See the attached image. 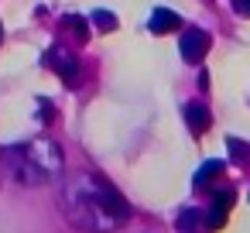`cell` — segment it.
<instances>
[{"mask_svg":"<svg viewBox=\"0 0 250 233\" xmlns=\"http://www.w3.org/2000/svg\"><path fill=\"white\" fill-rule=\"evenodd\" d=\"M206 52H209V35L199 31V28H188V31L182 35V59L195 65V62L206 59Z\"/></svg>","mask_w":250,"mask_h":233,"instance_id":"obj_4","label":"cell"},{"mask_svg":"<svg viewBox=\"0 0 250 233\" xmlns=\"http://www.w3.org/2000/svg\"><path fill=\"white\" fill-rule=\"evenodd\" d=\"M233 192H219L216 199H212V206H209V216H206V230H219L223 223H226V209L233 206Z\"/></svg>","mask_w":250,"mask_h":233,"instance_id":"obj_6","label":"cell"},{"mask_svg":"<svg viewBox=\"0 0 250 233\" xmlns=\"http://www.w3.org/2000/svg\"><path fill=\"white\" fill-rule=\"evenodd\" d=\"M195 219H199V216H195V209H188V212H182V216H178V226H182V230H185V226H195Z\"/></svg>","mask_w":250,"mask_h":233,"instance_id":"obj_14","label":"cell"},{"mask_svg":"<svg viewBox=\"0 0 250 233\" xmlns=\"http://www.w3.org/2000/svg\"><path fill=\"white\" fill-rule=\"evenodd\" d=\"M233 11L240 18H250V0H233Z\"/></svg>","mask_w":250,"mask_h":233,"instance_id":"obj_15","label":"cell"},{"mask_svg":"<svg viewBox=\"0 0 250 233\" xmlns=\"http://www.w3.org/2000/svg\"><path fill=\"white\" fill-rule=\"evenodd\" d=\"M62 202H65L69 223L79 226V230H100V233H106V230H117V226L124 223V219L113 216V212L106 209V202L100 199L96 178H72V182L65 185V192H62Z\"/></svg>","mask_w":250,"mask_h":233,"instance_id":"obj_1","label":"cell"},{"mask_svg":"<svg viewBox=\"0 0 250 233\" xmlns=\"http://www.w3.org/2000/svg\"><path fill=\"white\" fill-rule=\"evenodd\" d=\"M4 168H7V175L14 178V182H21V185H42L48 175L28 158V151H4Z\"/></svg>","mask_w":250,"mask_h":233,"instance_id":"obj_2","label":"cell"},{"mask_svg":"<svg viewBox=\"0 0 250 233\" xmlns=\"http://www.w3.org/2000/svg\"><path fill=\"white\" fill-rule=\"evenodd\" d=\"M226 144H229V151H233V161H236V165H250V144H240L236 137H229Z\"/></svg>","mask_w":250,"mask_h":233,"instance_id":"obj_13","label":"cell"},{"mask_svg":"<svg viewBox=\"0 0 250 233\" xmlns=\"http://www.w3.org/2000/svg\"><path fill=\"white\" fill-rule=\"evenodd\" d=\"M45 62H52V65L59 69V76H62V83H65V86H76V83H79V76H76V72H79V65H76L69 55H62L59 48H55V52H48V55H45Z\"/></svg>","mask_w":250,"mask_h":233,"instance_id":"obj_7","label":"cell"},{"mask_svg":"<svg viewBox=\"0 0 250 233\" xmlns=\"http://www.w3.org/2000/svg\"><path fill=\"white\" fill-rule=\"evenodd\" d=\"M65 28L76 35V42H79V45L89 38V24H86V18H76V14H69V18H65Z\"/></svg>","mask_w":250,"mask_h":233,"instance_id":"obj_10","label":"cell"},{"mask_svg":"<svg viewBox=\"0 0 250 233\" xmlns=\"http://www.w3.org/2000/svg\"><path fill=\"white\" fill-rule=\"evenodd\" d=\"M96 192H100V199L106 202V209L113 212V216H120V219H127L130 216V206H127V199L110 185V182H103V178H96Z\"/></svg>","mask_w":250,"mask_h":233,"instance_id":"obj_5","label":"cell"},{"mask_svg":"<svg viewBox=\"0 0 250 233\" xmlns=\"http://www.w3.org/2000/svg\"><path fill=\"white\" fill-rule=\"evenodd\" d=\"M219 171H223V161H206V165L195 171V185H206V182H209V178H216Z\"/></svg>","mask_w":250,"mask_h":233,"instance_id":"obj_11","label":"cell"},{"mask_svg":"<svg viewBox=\"0 0 250 233\" xmlns=\"http://www.w3.org/2000/svg\"><path fill=\"white\" fill-rule=\"evenodd\" d=\"M182 24V18L175 14V11H168V7H158L154 14H151V21H147V28L154 31V35H168V31H175Z\"/></svg>","mask_w":250,"mask_h":233,"instance_id":"obj_8","label":"cell"},{"mask_svg":"<svg viewBox=\"0 0 250 233\" xmlns=\"http://www.w3.org/2000/svg\"><path fill=\"white\" fill-rule=\"evenodd\" d=\"M93 24H96L100 31H113V28H117V14H113V11H93Z\"/></svg>","mask_w":250,"mask_h":233,"instance_id":"obj_12","label":"cell"},{"mask_svg":"<svg viewBox=\"0 0 250 233\" xmlns=\"http://www.w3.org/2000/svg\"><path fill=\"white\" fill-rule=\"evenodd\" d=\"M28 158L45 171V175H59L62 171V148L55 141H35L28 148Z\"/></svg>","mask_w":250,"mask_h":233,"instance_id":"obj_3","label":"cell"},{"mask_svg":"<svg viewBox=\"0 0 250 233\" xmlns=\"http://www.w3.org/2000/svg\"><path fill=\"white\" fill-rule=\"evenodd\" d=\"M185 124H188L195 134H206V127L212 124L209 106H202V103H188V106H185Z\"/></svg>","mask_w":250,"mask_h":233,"instance_id":"obj_9","label":"cell"}]
</instances>
